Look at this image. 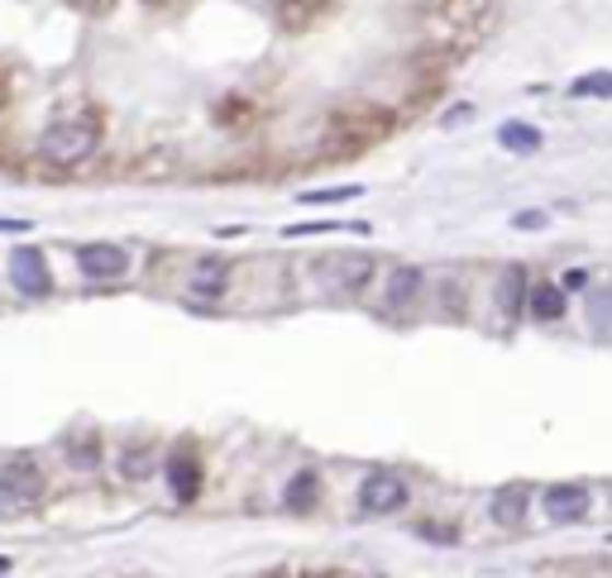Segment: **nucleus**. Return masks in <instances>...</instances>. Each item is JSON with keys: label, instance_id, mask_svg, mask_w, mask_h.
<instances>
[{"label": "nucleus", "instance_id": "obj_1", "mask_svg": "<svg viewBox=\"0 0 612 578\" xmlns=\"http://www.w3.org/2000/svg\"><path fill=\"white\" fill-rule=\"evenodd\" d=\"M96 143H101V120L91 111H72V115H58L38 135V158L54 167H77L96 153Z\"/></svg>", "mask_w": 612, "mask_h": 578}, {"label": "nucleus", "instance_id": "obj_2", "mask_svg": "<svg viewBox=\"0 0 612 578\" xmlns=\"http://www.w3.org/2000/svg\"><path fill=\"white\" fill-rule=\"evenodd\" d=\"M44 497V469L30 454H15L0 464V517H15V511L38 507Z\"/></svg>", "mask_w": 612, "mask_h": 578}, {"label": "nucleus", "instance_id": "obj_3", "mask_svg": "<svg viewBox=\"0 0 612 578\" xmlns=\"http://www.w3.org/2000/svg\"><path fill=\"white\" fill-rule=\"evenodd\" d=\"M369 278H373V258L369 254H331V258H321V287L331 297H355Z\"/></svg>", "mask_w": 612, "mask_h": 578}, {"label": "nucleus", "instance_id": "obj_4", "mask_svg": "<svg viewBox=\"0 0 612 578\" xmlns=\"http://www.w3.org/2000/svg\"><path fill=\"white\" fill-rule=\"evenodd\" d=\"M230 292V263L226 258H197L187 273V297L197 301V307H211V301H220Z\"/></svg>", "mask_w": 612, "mask_h": 578}, {"label": "nucleus", "instance_id": "obj_5", "mask_svg": "<svg viewBox=\"0 0 612 578\" xmlns=\"http://www.w3.org/2000/svg\"><path fill=\"white\" fill-rule=\"evenodd\" d=\"M359 507L373 511V517H393V511L407 507V483L397 473H369L359 488Z\"/></svg>", "mask_w": 612, "mask_h": 578}, {"label": "nucleus", "instance_id": "obj_6", "mask_svg": "<svg viewBox=\"0 0 612 578\" xmlns=\"http://www.w3.org/2000/svg\"><path fill=\"white\" fill-rule=\"evenodd\" d=\"M10 282H15L20 297H48V287H54V278H48V263L38 248L20 244L15 254H10Z\"/></svg>", "mask_w": 612, "mask_h": 578}, {"label": "nucleus", "instance_id": "obj_7", "mask_svg": "<svg viewBox=\"0 0 612 578\" xmlns=\"http://www.w3.org/2000/svg\"><path fill=\"white\" fill-rule=\"evenodd\" d=\"M77 268H82L91 282H111V278H125L129 254L120 244H82L77 248Z\"/></svg>", "mask_w": 612, "mask_h": 578}, {"label": "nucleus", "instance_id": "obj_8", "mask_svg": "<svg viewBox=\"0 0 612 578\" xmlns=\"http://www.w3.org/2000/svg\"><path fill=\"white\" fill-rule=\"evenodd\" d=\"M422 287H426L422 268H393V273H388V282H383V301L393 311H407V307L422 301Z\"/></svg>", "mask_w": 612, "mask_h": 578}, {"label": "nucleus", "instance_id": "obj_9", "mask_svg": "<svg viewBox=\"0 0 612 578\" xmlns=\"http://www.w3.org/2000/svg\"><path fill=\"white\" fill-rule=\"evenodd\" d=\"M541 507H545V517H551V521L565 525V521H579L584 511H589V493H584V488H569V483H559V488H551V493L541 497Z\"/></svg>", "mask_w": 612, "mask_h": 578}, {"label": "nucleus", "instance_id": "obj_10", "mask_svg": "<svg viewBox=\"0 0 612 578\" xmlns=\"http://www.w3.org/2000/svg\"><path fill=\"white\" fill-rule=\"evenodd\" d=\"M168 488H173V497H197V488H201V469H197V459L192 454H173L168 459Z\"/></svg>", "mask_w": 612, "mask_h": 578}, {"label": "nucleus", "instance_id": "obj_11", "mask_svg": "<svg viewBox=\"0 0 612 578\" xmlns=\"http://www.w3.org/2000/svg\"><path fill=\"white\" fill-rule=\"evenodd\" d=\"M527 311L536 315V321H559V315H565V292L551 287V282L527 287Z\"/></svg>", "mask_w": 612, "mask_h": 578}, {"label": "nucleus", "instance_id": "obj_12", "mask_svg": "<svg viewBox=\"0 0 612 578\" xmlns=\"http://www.w3.org/2000/svg\"><path fill=\"white\" fill-rule=\"evenodd\" d=\"M527 502H531V493L527 488H503V493H493V521L498 525H522L527 517Z\"/></svg>", "mask_w": 612, "mask_h": 578}, {"label": "nucleus", "instance_id": "obj_13", "mask_svg": "<svg viewBox=\"0 0 612 578\" xmlns=\"http://www.w3.org/2000/svg\"><path fill=\"white\" fill-rule=\"evenodd\" d=\"M316 497H321V478L316 473H297V478L288 483V511H307V507H316Z\"/></svg>", "mask_w": 612, "mask_h": 578}, {"label": "nucleus", "instance_id": "obj_14", "mask_svg": "<svg viewBox=\"0 0 612 578\" xmlns=\"http://www.w3.org/2000/svg\"><path fill=\"white\" fill-rule=\"evenodd\" d=\"M498 143H503V149H512V153H536V149H541V129L512 120V125L498 129Z\"/></svg>", "mask_w": 612, "mask_h": 578}, {"label": "nucleus", "instance_id": "obj_15", "mask_svg": "<svg viewBox=\"0 0 612 578\" xmlns=\"http://www.w3.org/2000/svg\"><path fill=\"white\" fill-rule=\"evenodd\" d=\"M522 301H527V273L522 268H507L503 273V311L517 315V311H522Z\"/></svg>", "mask_w": 612, "mask_h": 578}, {"label": "nucleus", "instance_id": "obj_16", "mask_svg": "<svg viewBox=\"0 0 612 578\" xmlns=\"http://www.w3.org/2000/svg\"><path fill=\"white\" fill-rule=\"evenodd\" d=\"M569 96H612V77L608 72H589L569 86Z\"/></svg>", "mask_w": 612, "mask_h": 578}, {"label": "nucleus", "instance_id": "obj_17", "mask_svg": "<svg viewBox=\"0 0 612 578\" xmlns=\"http://www.w3.org/2000/svg\"><path fill=\"white\" fill-rule=\"evenodd\" d=\"M349 196H359V187H331V192H307L302 201H307V206H325V201H349Z\"/></svg>", "mask_w": 612, "mask_h": 578}, {"label": "nucleus", "instance_id": "obj_18", "mask_svg": "<svg viewBox=\"0 0 612 578\" xmlns=\"http://www.w3.org/2000/svg\"><path fill=\"white\" fill-rule=\"evenodd\" d=\"M149 450H129L125 454V473H129V478H145V473H149V459H145Z\"/></svg>", "mask_w": 612, "mask_h": 578}, {"label": "nucleus", "instance_id": "obj_19", "mask_svg": "<svg viewBox=\"0 0 612 578\" xmlns=\"http://www.w3.org/2000/svg\"><path fill=\"white\" fill-rule=\"evenodd\" d=\"M68 464H72V469H96V444H82V450H77V444H72Z\"/></svg>", "mask_w": 612, "mask_h": 578}, {"label": "nucleus", "instance_id": "obj_20", "mask_svg": "<svg viewBox=\"0 0 612 578\" xmlns=\"http://www.w3.org/2000/svg\"><path fill=\"white\" fill-rule=\"evenodd\" d=\"M517 226H522V230H541L545 216H541V210H522V216H517Z\"/></svg>", "mask_w": 612, "mask_h": 578}, {"label": "nucleus", "instance_id": "obj_21", "mask_svg": "<svg viewBox=\"0 0 612 578\" xmlns=\"http://www.w3.org/2000/svg\"><path fill=\"white\" fill-rule=\"evenodd\" d=\"M5 569H10V559H5V555H0V578H5Z\"/></svg>", "mask_w": 612, "mask_h": 578}]
</instances>
